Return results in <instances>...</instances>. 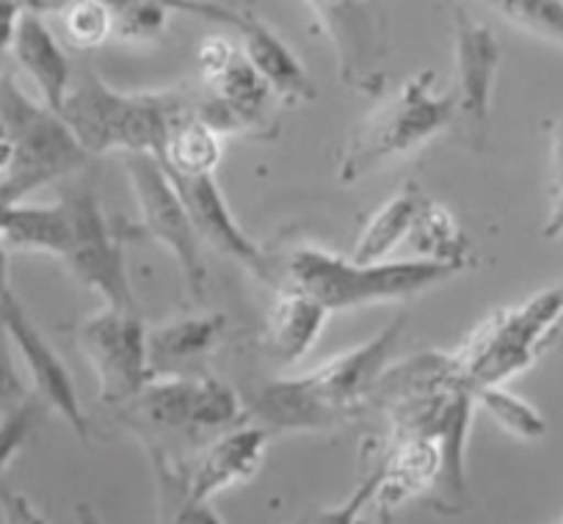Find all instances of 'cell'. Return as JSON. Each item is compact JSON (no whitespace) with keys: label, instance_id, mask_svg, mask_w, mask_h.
Returning <instances> with one entry per match:
<instances>
[{"label":"cell","instance_id":"1","mask_svg":"<svg viewBox=\"0 0 563 524\" xmlns=\"http://www.w3.org/2000/svg\"><path fill=\"white\" fill-rule=\"evenodd\" d=\"M404 326L406 315H398L376 337L334 356L310 376L268 383L257 395L254 412L279 431L329 428L351 417L371 398L373 383L398 348Z\"/></svg>","mask_w":563,"mask_h":524},{"label":"cell","instance_id":"2","mask_svg":"<svg viewBox=\"0 0 563 524\" xmlns=\"http://www.w3.org/2000/svg\"><path fill=\"white\" fill-rule=\"evenodd\" d=\"M183 111L186 102L177 94H122L86 69L73 75L58 113L89 155L113 149L161 155Z\"/></svg>","mask_w":563,"mask_h":524},{"label":"cell","instance_id":"3","mask_svg":"<svg viewBox=\"0 0 563 524\" xmlns=\"http://www.w3.org/2000/svg\"><path fill=\"white\" fill-rule=\"evenodd\" d=\"M459 268L437 259H400V263H360L354 257L305 246L290 254L288 285L321 301L329 312L360 310L367 304L400 301L422 293L453 277Z\"/></svg>","mask_w":563,"mask_h":524},{"label":"cell","instance_id":"4","mask_svg":"<svg viewBox=\"0 0 563 524\" xmlns=\"http://www.w3.org/2000/svg\"><path fill=\"white\" fill-rule=\"evenodd\" d=\"M561 334L563 288H550L522 304L492 312L453 350V359L473 389L503 387L528 370Z\"/></svg>","mask_w":563,"mask_h":524},{"label":"cell","instance_id":"5","mask_svg":"<svg viewBox=\"0 0 563 524\" xmlns=\"http://www.w3.org/2000/svg\"><path fill=\"white\" fill-rule=\"evenodd\" d=\"M0 116L12 138V158L0 177V204L23 202L36 188L78 171L89 158L62 113L31 100L9 73H0Z\"/></svg>","mask_w":563,"mask_h":524},{"label":"cell","instance_id":"6","mask_svg":"<svg viewBox=\"0 0 563 524\" xmlns=\"http://www.w3.org/2000/svg\"><path fill=\"white\" fill-rule=\"evenodd\" d=\"M431 80V73L406 80L387 105L356 127L343 155V182H356L384 160L411 153L456 119V94H437Z\"/></svg>","mask_w":563,"mask_h":524},{"label":"cell","instance_id":"7","mask_svg":"<svg viewBox=\"0 0 563 524\" xmlns=\"http://www.w3.org/2000/svg\"><path fill=\"white\" fill-rule=\"evenodd\" d=\"M124 169H128L130 186H133L135 202H139L144 232L175 254L188 293L202 299L205 282H208L202 237L188 215L180 191L166 175L164 164L150 153H128Z\"/></svg>","mask_w":563,"mask_h":524},{"label":"cell","instance_id":"8","mask_svg":"<svg viewBox=\"0 0 563 524\" xmlns=\"http://www.w3.org/2000/svg\"><path fill=\"white\" fill-rule=\"evenodd\" d=\"M62 199L69 210V246L62 257L64 266L84 288L102 296L108 306L135 310L122 243L108 230L97 197L89 188H73Z\"/></svg>","mask_w":563,"mask_h":524},{"label":"cell","instance_id":"9","mask_svg":"<svg viewBox=\"0 0 563 524\" xmlns=\"http://www.w3.org/2000/svg\"><path fill=\"white\" fill-rule=\"evenodd\" d=\"M150 378L139 395L130 398L128 417L150 431L221 428L241 414L238 395L219 378L208 376H158Z\"/></svg>","mask_w":563,"mask_h":524},{"label":"cell","instance_id":"10","mask_svg":"<svg viewBox=\"0 0 563 524\" xmlns=\"http://www.w3.org/2000/svg\"><path fill=\"white\" fill-rule=\"evenodd\" d=\"M78 345L95 367L102 403H128L153 378L147 359V328L135 310L97 312L80 323Z\"/></svg>","mask_w":563,"mask_h":524},{"label":"cell","instance_id":"11","mask_svg":"<svg viewBox=\"0 0 563 524\" xmlns=\"http://www.w3.org/2000/svg\"><path fill=\"white\" fill-rule=\"evenodd\" d=\"M172 12L197 14V18L213 20L219 25H232L241 36L243 58L257 69L271 86V91L285 100H305L312 97V83L307 78L305 67L299 58L290 53V47L274 34L265 23L252 18L249 12H238V9L221 7V3H210V0H164Z\"/></svg>","mask_w":563,"mask_h":524},{"label":"cell","instance_id":"12","mask_svg":"<svg viewBox=\"0 0 563 524\" xmlns=\"http://www.w3.org/2000/svg\"><path fill=\"white\" fill-rule=\"evenodd\" d=\"M0 321L7 326L12 343L18 345L25 365H29V372L34 378V387L40 392L42 403L51 406L53 412L62 414L80 439H89V420H86L84 406L78 401L73 376H69L62 356L53 350V345L36 328V323L31 321V315L25 312V306L20 304V299L12 290L0 296Z\"/></svg>","mask_w":563,"mask_h":524},{"label":"cell","instance_id":"13","mask_svg":"<svg viewBox=\"0 0 563 524\" xmlns=\"http://www.w3.org/2000/svg\"><path fill=\"white\" fill-rule=\"evenodd\" d=\"M500 64L503 47L495 31L478 20H470L464 12H456V119L470 138H475V147H484L492 91Z\"/></svg>","mask_w":563,"mask_h":524},{"label":"cell","instance_id":"14","mask_svg":"<svg viewBox=\"0 0 563 524\" xmlns=\"http://www.w3.org/2000/svg\"><path fill=\"white\" fill-rule=\"evenodd\" d=\"M265 431L257 425H246L224 439L216 442L191 472L186 486V502L180 508V522H191L199 513L208 511V502L221 491L238 483H246L260 467H263Z\"/></svg>","mask_w":563,"mask_h":524},{"label":"cell","instance_id":"15","mask_svg":"<svg viewBox=\"0 0 563 524\" xmlns=\"http://www.w3.org/2000/svg\"><path fill=\"white\" fill-rule=\"evenodd\" d=\"M175 182V188L180 191L183 202H186L188 215H191L194 226H197L199 237L210 246H216L219 252L230 254V257L241 259L254 271H265V259L260 254V246H254L246 237V232L238 226V221L232 219L230 208L224 202V193H221L219 182L213 180V175H172L166 171Z\"/></svg>","mask_w":563,"mask_h":524},{"label":"cell","instance_id":"16","mask_svg":"<svg viewBox=\"0 0 563 524\" xmlns=\"http://www.w3.org/2000/svg\"><path fill=\"white\" fill-rule=\"evenodd\" d=\"M12 51L20 67L31 75L40 89L42 102L51 105L53 111H62V102L73 83V69L42 14L23 9L12 36Z\"/></svg>","mask_w":563,"mask_h":524},{"label":"cell","instance_id":"17","mask_svg":"<svg viewBox=\"0 0 563 524\" xmlns=\"http://www.w3.org/2000/svg\"><path fill=\"white\" fill-rule=\"evenodd\" d=\"M224 326L227 317L216 312V315L180 317L147 332V359L153 378L177 376L194 361L205 359L224 334Z\"/></svg>","mask_w":563,"mask_h":524},{"label":"cell","instance_id":"18","mask_svg":"<svg viewBox=\"0 0 563 524\" xmlns=\"http://www.w3.org/2000/svg\"><path fill=\"white\" fill-rule=\"evenodd\" d=\"M329 321V310L318 299H312L305 290L288 288L282 290L276 304L271 306L268 328V350L282 361V365H294L301 356L312 350V345L321 337L323 326Z\"/></svg>","mask_w":563,"mask_h":524},{"label":"cell","instance_id":"19","mask_svg":"<svg viewBox=\"0 0 563 524\" xmlns=\"http://www.w3.org/2000/svg\"><path fill=\"white\" fill-rule=\"evenodd\" d=\"M0 235L7 248L18 252H42L62 259L69 246V210L67 204H0Z\"/></svg>","mask_w":563,"mask_h":524},{"label":"cell","instance_id":"20","mask_svg":"<svg viewBox=\"0 0 563 524\" xmlns=\"http://www.w3.org/2000/svg\"><path fill=\"white\" fill-rule=\"evenodd\" d=\"M422 204V193L417 186L400 188L395 197H389L376 213L367 219L365 230H362L360 241L351 257L360 263H382L387 259L400 243L409 235L415 215Z\"/></svg>","mask_w":563,"mask_h":524},{"label":"cell","instance_id":"21","mask_svg":"<svg viewBox=\"0 0 563 524\" xmlns=\"http://www.w3.org/2000/svg\"><path fill=\"white\" fill-rule=\"evenodd\" d=\"M155 158L172 175H213L221 158L219 133L210 124H205L197 113L183 111L172 124L164 149Z\"/></svg>","mask_w":563,"mask_h":524},{"label":"cell","instance_id":"22","mask_svg":"<svg viewBox=\"0 0 563 524\" xmlns=\"http://www.w3.org/2000/svg\"><path fill=\"white\" fill-rule=\"evenodd\" d=\"M404 243H411V248H415L420 259H437V263H451V266L462 268V230H459L451 210L431 202V199H422L420 210L415 215V224H411Z\"/></svg>","mask_w":563,"mask_h":524},{"label":"cell","instance_id":"23","mask_svg":"<svg viewBox=\"0 0 563 524\" xmlns=\"http://www.w3.org/2000/svg\"><path fill=\"white\" fill-rule=\"evenodd\" d=\"M475 403L484 406L486 414L495 417L500 428H506L508 434L519 436V439L536 442L547 434L544 417H541L530 403H525L522 398L511 395L508 389L478 387L475 389Z\"/></svg>","mask_w":563,"mask_h":524},{"label":"cell","instance_id":"24","mask_svg":"<svg viewBox=\"0 0 563 524\" xmlns=\"http://www.w3.org/2000/svg\"><path fill=\"white\" fill-rule=\"evenodd\" d=\"M506 23L539 40L563 45V3L561 0H484Z\"/></svg>","mask_w":563,"mask_h":524},{"label":"cell","instance_id":"25","mask_svg":"<svg viewBox=\"0 0 563 524\" xmlns=\"http://www.w3.org/2000/svg\"><path fill=\"white\" fill-rule=\"evenodd\" d=\"M62 14L73 45L97 47L113 36V12L102 0H75Z\"/></svg>","mask_w":563,"mask_h":524},{"label":"cell","instance_id":"26","mask_svg":"<svg viewBox=\"0 0 563 524\" xmlns=\"http://www.w3.org/2000/svg\"><path fill=\"white\" fill-rule=\"evenodd\" d=\"M164 0H135L130 7L113 12V36L124 42H153L158 40L169 23Z\"/></svg>","mask_w":563,"mask_h":524},{"label":"cell","instance_id":"27","mask_svg":"<svg viewBox=\"0 0 563 524\" xmlns=\"http://www.w3.org/2000/svg\"><path fill=\"white\" fill-rule=\"evenodd\" d=\"M42 406L29 398L20 406H12L3 412L0 417V472L14 461L20 450L29 445V439L34 436L36 423H40Z\"/></svg>","mask_w":563,"mask_h":524},{"label":"cell","instance_id":"28","mask_svg":"<svg viewBox=\"0 0 563 524\" xmlns=\"http://www.w3.org/2000/svg\"><path fill=\"white\" fill-rule=\"evenodd\" d=\"M29 398V387H25V381L18 372V365H14L12 337H9L3 321H0V409L7 412V409L20 406Z\"/></svg>","mask_w":563,"mask_h":524},{"label":"cell","instance_id":"29","mask_svg":"<svg viewBox=\"0 0 563 524\" xmlns=\"http://www.w3.org/2000/svg\"><path fill=\"white\" fill-rule=\"evenodd\" d=\"M235 56L238 53L230 42L221 40V36H208V40L202 42V47H199L197 64L199 69H202L205 78H210V75L221 73V69H224Z\"/></svg>","mask_w":563,"mask_h":524},{"label":"cell","instance_id":"30","mask_svg":"<svg viewBox=\"0 0 563 524\" xmlns=\"http://www.w3.org/2000/svg\"><path fill=\"white\" fill-rule=\"evenodd\" d=\"M23 14L20 0H0V53L12 47L14 29H18V20Z\"/></svg>","mask_w":563,"mask_h":524},{"label":"cell","instance_id":"31","mask_svg":"<svg viewBox=\"0 0 563 524\" xmlns=\"http://www.w3.org/2000/svg\"><path fill=\"white\" fill-rule=\"evenodd\" d=\"M69 3H75V0H20V7H23L25 12H36V14L64 12Z\"/></svg>","mask_w":563,"mask_h":524},{"label":"cell","instance_id":"32","mask_svg":"<svg viewBox=\"0 0 563 524\" xmlns=\"http://www.w3.org/2000/svg\"><path fill=\"white\" fill-rule=\"evenodd\" d=\"M7 243H3V235H0V296L7 293V290H12L9 288V271H7Z\"/></svg>","mask_w":563,"mask_h":524},{"label":"cell","instance_id":"33","mask_svg":"<svg viewBox=\"0 0 563 524\" xmlns=\"http://www.w3.org/2000/svg\"><path fill=\"white\" fill-rule=\"evenodd\" d=\"M102 3H106V7L111 9V12H119V9H124V7H130V3H135V0H102Z\"/></svg>","mask_w":563,"mask_h":524},{"label":"cell","instance_id":"34","mask_svg":"<svg viewBox=\"0 0 563 524\" xmlns=\"http://www.w3.org/2000/svg\"><path fill=\"white\" fill-rule=\"evenodd\" d=\"M329 3H365V0H329Z\"/></svg>","mask_w":563,"mask_h":524},{"label":"cell","instance_id":"35","mask_svg":"<svg viewBox=\"0 0 563 524\" xmlns=\"http://www.w3.org/2000/svg\"><path fill=\"white\" fill-rule=\"evenodd\" d=\"M561 3H563V0H561Z\"/></svg>","mask_w":563,"mask_h":524}]
</instances>
